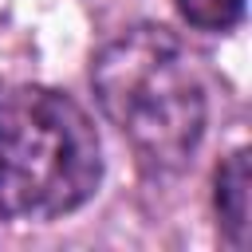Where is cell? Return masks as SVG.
I'll return each instance as SVG.
<instances>
[{"instance_id": "cell-1", "label": "cell", "mask_w": 252, "mask_h": 252, "mask_svg": "<svg viewBox=\"0 0 252 252\" xmlns=\"http://www.w3.org/2000/svg\"><path fill=\"white\" fill-rule=\"evenodd\" d=\"M91 87L106 122L146 169L177 173L189 165L205 138L209 98L189 51L169 28L134 24L118 32L94 55Z\"/></svg>"}, {"instance_id": "cell-2", "label": "cell", "mask_w": 252, "mask_h": 252, "mask_svg": "<svg viewBox=\"0 0 252 252\" xmlns=\"http://www.w3.org/2000/svg\"><path fill=\"white\" fill-rule=\"evenodd\" d=\"M102 146L87 110L51 87H0V217L51 220L94 197Z\"/></svg>"}, {"instance_id": "cell-3", "label": "cell", "mask_w": 252, "mask_h": 252, "mask_svg": "<svg viewBox=\"0 0 252 252\" xmlns=\"http://www.w3.org/2000/svg\"><path fill=\"white\" fill-rule=\"evenodd\" d=\"M217 217L232 248H248V150H232L217 169Z\"/></svg>"}, {"instance_id": "cell-4", "label": "cell", "mask_w": 252, "mask_h": 252, "mask_svg": "<svg viewBox=\"0 0 252 252\" xmlns=\"http://www.w3.org/2000/svg\"><path fill=\"white\" fill-rule=\"evenodd\" d=\"M181 20L197 32H228L244 16V0H173Z\"/></svg>"}]
</instances>
